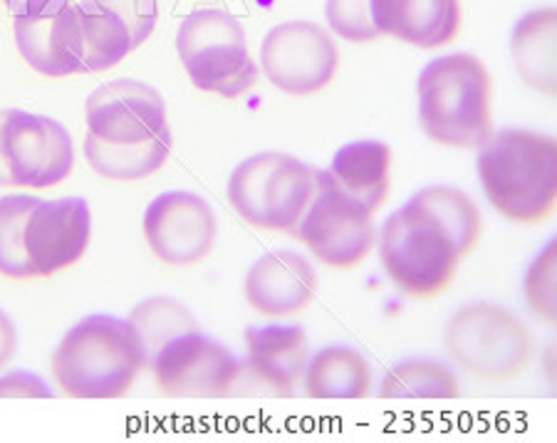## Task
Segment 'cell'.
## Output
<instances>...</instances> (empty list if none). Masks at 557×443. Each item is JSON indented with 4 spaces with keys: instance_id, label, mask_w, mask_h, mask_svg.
I'll list each match as a JSON object with an SVG mask.
<instances>
[{
    "instance_id": "6da1fadb",
    "label": "cell",
    "mask_w": 557,
    "mask_h": 443,
    "mask_svg": "<svg viewBox=\"0 0 557 443\" xmlns=\"http://www.w3.org/2000/svg\"><path fill=\"white\" fill-rule=\"evenodd\" d=\"M479 179L503 219L533 225L557 208V141L547 134L500 130L479 147Z\"/></svg>"
},
{
    "instance_id": "7a4b0ae2",
    "label": "cell",
    "mask_w": 557,
    "mask_h": 443,
    "mask_svg": "<svg viewBox=\"0 0 557 443\" xmlns=\"http://www.w3.org/2000/svg\"><path fill=\"white\" fill-rule=\"evenodd\" d=\"M419 124L444 147L479 149L493 134V83L469 52L431 60L419 75Z\"/></svg>"
},
{
    "instance_id": "3957f363",
    "label": "cell",
    "mask_w": 557,
    "mask_h": 443,
    "mask_svg": "<svg viewBox=\"0 0 557 443\" xmlns=\"http://www.w3.org/2000/svg\"><path fill=\"white\" fill-rule=\"evenodd\" d=\"M144 367L137 334L112 315L79 320L52 355V377L70 399H120Z\"/></svg>"
},
{
    "instance_id": "277c9868",
    "label": "cell",
    "mask_w": 557,
    "mask_h": 443,
    "mask_svg": "<svg viewBox=\"0 0 557 443\" xmlns=\"http://www.w3.org/2000/svg\"><path fill=\"white\" fill-rule=\"evenodd\" d=\"M380 258L392 283L417 300L446 293L463 260L454 238L411 201L384 221Z\"/></svg>"
},
{
    "instance_id": "5b68a950",
    "label": "cell",
    "mask_w": 557,
    "mask_h": 443,
    "mask_svg": "<svg viewBox=\"0 0 557 443\" xmlns=\"http://www.w3.org/2000/svg\"><path fill=\"white\" fill-rule=\"evenodd\" d=\"M446 352L463 374L479 382H510L528 369L535 355L523 322L506 307L473 303L446 324Z\"/></svg>"
},
{
    "instance_id": "8992f818",
    "label": "cell",
    "mask_w": 557,
    "mask_h": 443,
    "mask_svg": "<svg viewBox=\"0 0 557 443\" xmlns=\"http://www.w3.org/2000/svg\"><path fill=\"white\" fill-rule=\"evenodd\" d=\"M318 171L290 153H256L233 169L228 201L250 225L293 233L312 201Z\"/></svg>"
},
{
    "instance_id": "52a82bcc",
    "label": "cell",
    "mask_w": 557,
    "mask_h": 443,
    "mask_svg": "<svg viewBox=\"0 0 557 443\" xmlns=\"http://www.w3.org/2000/svg\"><path fill=\"white\" fill-rule=\"evenodd\" d=\"M176 50L191 83L203 93L233 99L248 93L258 79L244 25L226 11L206 8L186 15L176 35Z\"/></svg>"
},
{
    "instance_id": "ba28073f",
    "label": "cell",
    "mask_w": 557,
    "mask_h": 443,
    "mask_svg": "<svg viewBox=\"0 0 557 443\" xmlns=\"http://www.w3.org/2000/svg\"><path fill=\"white\" fill-rule=\"evenodd\" d=\"M293 236L302 241L322 266L349 270L374 248V213L349 196L330 171H318L314 196Z\"/></svg>"
},
{
    "instance_id": "9c48e42d",
    "label": "cell",
    "mask_w": 557,
    "mask_h": 443,
    "mask_svg": "<svg viewBox=\"0 0 557 443\" xmlns=\"http://www.w3.org/2000/svg\"><path fill=\"white\" fill-rule=\"evenodd\" d=\"M75 164L70 132L52 116L0 112V186L50 188Z\"/></svg>"
},
{
    "instance_id": "30bf717a",
    "label": "cell",
    "mask_w": 557,
    "mask_h": 443,
    "mask_svg": "<svg viewBox=\"0 0 557 443\" xmlns=\"http://www.w3.org/2000/svg\"><path fill=\"white\" fill-rule=\"evenodd\" d=\"M149 367L169 399H223L240 379L236 355L199 330L161 347Z\"/></svg>"
},
{
    "instance_id": "8fae6325",
    "label": "cell",
    "mask_w": 557,
    "mask_h": 443,
    "mask_svg": "<svg viewBox=\"0 0 557 443\" xmlns=\"http://www.w3.org/2000/svg\"><path fill=\"white\" fill-rule=\"evenodd\" d=\"M339 56L330 33L310 21H290L265 35L260 67L287 95H314L337 75Z\"/></svg>"
},
{
    "instance_id": "7c38bea8",
    "label": "cell",
    "mask_w": 557,
    "mask_h": 443,
    "mask_svg": "<svg viewBox=\"0 0 557 443\" xmlns=\"http://www.w3.org/2000/svg\"><path fill=\"white\" fill-rule=\"evenodd\" d=\"M144 238L166 266H194L211 253L219 238V221L203 196L166 192L144 213Z\"/></svg>"
},
{
    "instance_id": "4fadbf2b",
    "label": "cell",
    "mask_w": 557,
    "mask_h": 443,
    "mask_svg": "<svg viewBox=\"0 0 557 443\" xmlns=\"http://www.w3.org/2000/svg\"><path fill=\"white\" fill-rule=\"evenodd\" d=\"M87 134L104 144H139L169 130L166 102L147 83L114 79L87 97Z\"/></svg>"
},
{
    "instance_id": "5bb4252c",
    "label": "cell",
    "mask_w": 557,
    "mask_h": 443,
    "mask_svg": "<svg viewBox=\"0 0 557 443\" xmlns=\"http://www.w3.org/2000/svg\"><path fill=\"white\" fill-rule=\"evenodd\" d=\"M92 238V213L85 198L65 196L35 206L25 229V248L35 278H50L75 266Z\"/></svg>"
},
{
    "instance_id": "9a60e30c",
    "label": "cell",
    "mask_w": 557,
    "mask_h": 443,
    "mask_svg": "<svg viewBox=\"0 0 557 443\" xmlns=\"http://www.w3.org/2000/svg\"><path fill=\"white\" fill-rule=\"evenodd\" d=\"M318 268L295 250H271L250 266L244 293L258 315L271 320L293 318L318 295Z\"/></svg>"
},
{
    "instance_id": "2e32d148",
    "label": "cell",
    "mask_w": 557,
    "mask_h": 443,
    "mask_svg": "<svg viewBox=\"0 0 557 443\" xmlns=\"http://www.w3.org/2000/svg\"><path fill=\"white\" fill-rule=\"evenodd\" d=\"M75 3L15 17L13 30L17 50H21L23 60L40 75L67 77L77 75V72L83 75Z\"/></svg>"
},
{
    "instance_id": "e0dca14e",
    "label": "cell",
    "mask_w": 557,
    "mask_h": 443,
    "mask_svg": "<svg viewBox=\"0 0 557 443\" xmlns=\"http://www.w3.org/2000/svg\"><path fill=\"white\" fill-rule=\"evenodd\" d=\"M372 23L380 35H389L421 50L442 48L461 33L458 0H370Z\"/></svg>"
},
{
    "instance_id": "ac0fdd59",
    "label": "cell",
    "mask_w": 557,
    "mask_h": 443,
    "mask_svg": "<svg viewBox=\"0 0 557 443\" xmlns=\"http://www.w3.org/2000/svg\"><path fill=\"white\" fill-rule=\"evenodd\" d=\"M244 340L250 374L273 394L290 399L310 359L305 330L300 324H268V328H248Z\"/></svg>"
},
{
    "instance_id": "d6986e66",
    "label": "cell",
    "mask_w": 557,
    "mask_h": 443,
    "mask_svg": "<svg viewBox=\"0 0 557 443\" xmlns=\"http://www.w3.org/2000/svg\"><path fill=\"white\" fill-rule=\"evenodd\" d=\"M327 171L349 196L374 213L384 206L389 194L392 149L374 139L349 141L337 149Z\"/></svg>"
},
{
    "instance_id": "ffe728a7",
    "label": "cell",
    "mask_w": 557,
    "mask_h": 443,
    "mask_svg": "<svg viewBox=\"0 0 557 443\" xmlns=\"http://www.w3.org/2000/svg\"><path fill=\"white\" fill-rule=\"evenodd\" d=\"M557 13L555 8H543L520 17L510 35V52H513L518 75L528 87L543 95L557 93Z\"/></svg>"
},
{
    "instance_id": "44dd1931",
    "label": "cell",
    "mask_w": 557,
    "mask_h": 443,
    "mask_svg": "<svg viewBox=\"0 0 557 443\" xmlns=\"http://www.w3.org/2000/svg\"><path fill=\"white\" fill-rule=\"evenodd\" d=\"M302 384L308 399H367L372 389V367L352 347H325L308 359Z\"/></svg>"
},
{
    "instance_id": "7402d4cb",
    "label": "cell",
    "mask_w": 557,
    "mask_h": 443,
    "mask_svg": "<svg viewBox=\"0 0 557 443\" xmlns=\"http://www.w3.org/2000/svg\"><path fill=\"white\" fill-rule=\"evenodd\" d=\"M172 144V130H164L154 139L139 144H104L87 134L85 157L87 164L104 179L139 181L166 164Z\"/></svg>"
},
{
    "instance_id": "603a6c76",
    "label": "cell",
    "mask_w": 557,
    "mask_h": 443,
    "mask_svg": "<svg viewBox=\"0 0 557 443\" xmlns=\"http://www.w3.org/2000/svg\"><path fill=\"white\" fill-rule=\"evenodd\" d=\"M458 394L456 374L434 359H404L384 374L380 386V399L386 402H451Z\"/></svg>"
},
{
    "instance_id": "cb8c5ba5",
    "label": "cell",
    "mask_w": 557,
    "mask_h": 443,
    "mask_svg": "<svg viewBox=\"0 0 557 443\" xmlns=\"http://www.w3.org/2000/svg\"><path fill=\"white\" fill-rule=\"evenodd\" d=\"M421 211L429 213L454 238L458 256H471L481 241V211L469 194L454 186H426L409 198Z\"/></svg>"
},
{
    "instance_id": "d4e9b609",
    "label": "cell",
    "mask_w": 557,
    "mask_h": 443,
    "mask_svg": "<svg viewBox=\"0 0 557 443\" xmlns=\"http://www.w3.org/2000/svg\"><path fill=\"white\" fill-rule=\"evenodd\" d=\"M129 328L137 334V342L147 359V367L154 361L159 349L182 334L196 332L199 324L188 307L172 300V297H151L132 310L127 318Z\"/></svg>"
},
{
    "instance_id": "484cf974",
    "label": "cell",
    "mask_w": 557,
    "mask_h": 443,
    "mask_svg": "<svg viewBox=\"0 0 557 443\" xmlns=\"http://www.w3.org/2000/svg\"><path fill=\"white\" fill-rule=\"evenodd\" d=\"M38 204V196L23 194L0 198V275L13 280L35 278L28 248H25V229Z\"/></svg>"
},
{
    "instance_id": "4316f807",
    "label": "cell",
    "mask_w": 557,
    "mask_h": 443,
    "mask_svg": "<svg viewBox=\"0 0 557 443\" xmlns=\"http://www.w3.org/2000/svg\"><path fill=\"white\" fill-rule=\"evenodd\" d=\"M525 300L530 312L545 324H557V241L533 260L525 275Z\"/></svg>"
},
{
    "instance_id": "83f0119b",
    "label": "cell",
    "mask_w": 557,
    "mask_h": 443,
    "mask_svg": "<svg viewBox=\"0 0 557 443\" xmlns=\"http://www.w3.org/2000/svg\"><path fill=\"white\" fill-rule=\"evenodd\" d=\"M325 15L332 33L347 42H372L380 30L372 23L370 0H327Z\"/></svg>"
},
{
    "instance_id": "f1b7e54d",
    "label": "cell",
    "mask_w": 557,
    "mask_h": 443,
    "mask_svg": "<svg viewBox=\"0 0 557 443\" xmlns=\"http://www.w3.org/2000/svg\"><path fill=\"white\" fill-rule=\"evenodd\" d=\"M87 3H92L95 8H100V11L116 17V21L129 30L134 50H137L141 42H147L149 35L157 28V0H87Z\"/></svg>"
},
{
    "instance_id": "f546056e",
    "label": "cell",
    "mask_w": 557,
    "mask_h": 443,
    "mask_svg": "<svg viewBox=\"0 0 557 443\" xmlns=\"http://www.w3.org/2000/svg\"><path fill=\"white\" fill-rule=\"evenodd\" d=\"M52 389L35 372L17 369L0 377V399H52Z\"/></svg>"
},
{
    "instance_id": "4dcf8cb0",
    "label": "cell",
    "mask_w": 557,
    "mask_h": 443,
    "mask_svg": "<svg viewBox=\"0 0 557 443\" xmlns=\"http://www.w3.org/2000/svg\"><path fill=\"white\" fill-rule=\"evenodd\" d=\"M17 352V328L8 312L0 310V369L15 357Z\"/></svg>"
},
{
    "instance_id": "1f68e13d",
    "label": "cell",
    "mask_w": 557,
    "mask_h": 443,
    "mask_svg": "<svg viewBox=\"0 0 557 443\" xmlns=\"http://www.w3.org/2000/svg\"><path fill=\"white\" fill-rule=\"evenodd\" d=\"M8 11H11L13 17L17 15H33L40 11H48V8H60L67 3H75V0H3Z\"/></svg>"
},
{
    "instance_id": "d6a6232c",
    "label": "cell",
    "mask_w": 557,
    "mask_h": 443,
    "mask_svg": "<svg viewBox=\"0 0 557 443\" xmlns=\"http://www.w3.org/2000/svg\"><path fill=\"white\" fill-rule=\"evenodd\" d=\"M199 3H215V0H199Z\"/></svg>"
}]
</instances>
